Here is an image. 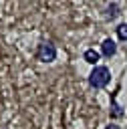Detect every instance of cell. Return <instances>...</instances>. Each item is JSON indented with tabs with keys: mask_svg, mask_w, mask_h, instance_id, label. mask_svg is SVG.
Masks as SVG:
<instances>
[{
	"mask_svg": "<svg viewBox=\"0 0 127 129\" xmlns=\"http://www.w3.org/2000/svg\"><path fill=\"white\" fill-rule=\"evenodd\" d=\"M123 115V111H121V107L117 105V103H113V117H121Z\"/></svg>",
	"mask_w": 127,
	"mask_h": 129,
	"instance_id": "obj_6",
	"label": "cell"
},
{
	"mask_svg": "<svg viewBox=\"0 0 127 129\" xmlns=\"http://www.w3.org/2000/svg\"><path fill=\"white\" fill-rule=\"evenodd\" d=\"M109 81H111V73H109V69L103 67V64H97V67L91 71V75H89V85L95 87V89L107 87Z\"/></svg>",
	"mask_w": 127,
	"mask_h": 129,
	"instance_id": "obj_1",
	"label": "cell"
},
{
	"mask_svg": "<svg viewBox=\"0 0 127 129\" xmlns=\"http://www.w3.org/2000/svg\"><path fill=\"white\" fill-rule=\"evenodd\" d=\"M101 52H103L105 56H113V54L117 52V42H115L113 38H105L103 44H101Z\"/></svg>",
	"mask_w": 127,
	"mask_h": 129,
	"instance_id": "obj_3",
	"label": "cell"
},
{
	"mask_svg": "<svg viewBox=\"0 0 127 129\" xmlns=\"http://www.w3.org/2000/svg\"><path fill=\"white\" fill-rule=\"evenodd\" d=\"M117 36L121 40H127V22H123V24L117 26Z\"/></svg>",
	"mask_w": 127,
	"mask_h": 129,
	"instance_id": "obj_5",
	"label": "cell"
},
{
	"mask_svg": "<svg viewBox=\"0 0 127 129\" xmlns=\"http://www.w3.org/2000/svg\"><path fill=\"white\" fill-rule=\"evenodd\" d=\"M105 129H121V127H119V125H115V123H111V125H107Z\"/></svg>",
	"mask_w": 127,
	"mask_h": 129,
	"instance_id": "obj_7",
	"label": "cell"
},
{
	"mask_svg": "<svg viewBox=\"0 0 127 129\" xmlns=\"http://www.w3.org/2000/svg\"><path fill=\"white\" fill-rule=\"evenodd\" d=\"M83 58H85L89 64H95V67H97V62H99V58H101V52H97L95 48H87L85 54H83Z\"/></svg>",
	"mask_w": 127,
	"mask_h": 129,
	"instance_id": "obj_4",
	"label": "cell"
},
{
	"mask_svg": "<svg viewBox=\"0 0 127 129\" xmlns=\"http://www.w3.org/2000/svg\"><path fill=\"white\" fill-rule=\"evenodd\" d=\"M36 56H38V60H42V62H52V60L56 58V48H54V44H52V42H42V44H38Z\"/></svg>",
	"mask_w": 127,
	"mask_h": 129,
	"instance_id": "obj_2",
	"label": "cell"
}]
</instances>
